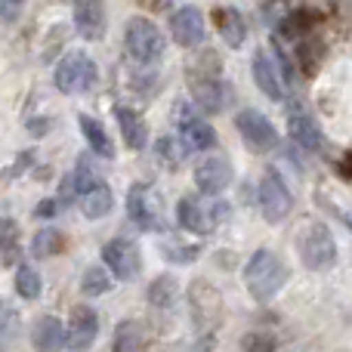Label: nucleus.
I'll return each instance as SVG.
<instances>
[{
    "mask_svg": "<svg viewBox=\"0 0 352 352\" xmlns=\"http://www.w3.org/2000/svg\"><path fill=\"white\" fill-rule=\"evenodd\" d=\"M219 68H223V62H219L217 53H204V56H195L192 62H188V93H192L195 105H198L201 111H207V115H217V111L226 109V102H229V87H226V80L219 78Z\"/></svg>",
    "mask_w": 352,
    "mask_h": 352,
    "instance_id": "1",
    "label": "nucleus"
},
{
    "mask_svg": "<svg viewBox=\"0 0 352 352\" xmlns=\"http://www.w3.org/2000/svg\"><path fill=\"white\" fill-rule=\"evenodd\" d=\"M287 281V269L272 250H256L244 266V285L256 303H269Z\"/></svg>",
    "mask_w": 352,
    "mask_h": 352,
    "instance_id": "2",
    "label": "nucleus"
},
{
    "mask_svg": "<svg viewBox=\"0 0 352 352\" xmlns=\"http://www.w3.org/2000/svg\"><path fill=\"white\" fill-rule=\"evenodd\" d=\"M124 47H127V53L133 56L136 62L152 65V62H158L161 56H164L167 37L152 19L133 16V19H127V25H124Z\"/></svg>",
    "mask_w": 352,
    "mask_h": 352,
    "instance_id": "3",
    "label": "nucleus"
},
{
    "mask_svg": "<svg viewBox=\"0 0 352 352\" xmlns=\"http://www.w3.org/2000/svg\"><path fill=\"white\" fill-rule=\"evenodd\" d=\"M96 62L90 59L87 53H80V50H74V53H65L59 59V65H56L53 72V84L59 93H65V96H74V93H90L93 87H96Z\"/></svg>",
    "mask_w": 352,
    "mask_h": 352,
    "instance_id": "4",
    "label": "nucleus"
},
{
    "mask_svg": "<svg viewBox=\"0 0 352 352\" xmlns=\"http://www.w3.org/2000/svg\"><path fill=\"white\" fill-rule=\"evenodd\" d=\"M300 256L309 269H328L337 260V241L324 223H306L300 229Z\"/></svg>",
    "mask_w": 352,
    "mask_h": 352,
    "instance_id": "5",
    "label": "nucleus"
},
{
    "mask_svg": "<svg viewBox=\"0 0 352 352\" xmlns=\"http://www.w3.org/2000/svg\"><path fill=\"white\" fill-rule=\"evenodd\" d=\"M229 217V204L217 201V204H204L201 198H182L176 204V223L192 235H207L217 223Z\"/></svg>",
    "mask_w": 352,
    "mask_h": 352,
    "instance_id": "6",
    "label": "nucleus"
},
{
    "mask_svg": "<svg viewBox=\"0 0 352 352\" xmlns=\"http://www.w3.org/2000/svg\"><path fill=\"white\" fill-rule=\"evenodd\" d=\"M235 127H238V133H241L244 146H248L250 152H272V148L278 146V133H275L272 121H269L263 111H256V109H241L238 111Z\"/></svg>",
    "mask_w": 352,
    "mask_h": 352,
    "instance_id": "7",
    "label": "nucleus"
},
{
    "mask_svg": "<svg viewBox=\"0 0 352 352\" xmlns=\"http://www.w3.org/2000/svg\"><path fill=\"white\" fill-rule=\"evenodd\" d=\"M256 201H260V210L269 223H281L287 213L294 210V195L287 188V182L281 179L275 170H269L260 179V188H256Z\"/></svg>",
    "mask_w": 352,
    "mask_h": 352,
    "instance_id": "8",
    "label": "nucleus"
},
{
    "mask_svg": "<svg viewBox=\"0 0 352 352\" xmlns=\"http://www.w3.org/2000/svg\"><path fill=\"white\" fill-rule=\"evenodd\" d=\"M102 263L118 281H130L140 275L142 269V256L140 248L127 238H111V241L102 244Z\"/></svg>",
    "mask_w": 352,
    "mask_h": 352,
    "instance_id": "9",
    "label": "nucleus"
},
{
    "mask_svg": "<svg viewBox=\"0 0 352 352\" xmlns=\"http://www.w3.org/2000/svg\"><path fill=\"white\" fill-rule=\"evenodd\" d=\"M170 34L179 47L192 50L207 41V25L198 6H179L170 12Z\"/></svg>",
    "mask_w": 352,
    "mask_h": 352,
    "instance_id": "10",
    "label": "nucleus"
},
{
    "mask_svg": "<svg viewBox=\"0 0 352 352\" xmlns=\"http://www.w3.org/2000/svg\"><path fill=\"white\" fill-rule=\"evenodd\" d=\"M127 217L133 219V226L136 229H142V232H158L161 229V210H158V201H152L148 186H142V182L130 186V192H127Z\"/></svg>",
    "mask_w": 352,
    "mask_h": 352,
    "instance_id": "11",
    "label": "nucleus"
},
{
    "mask_svg": "<svg viewBox=\"0 0 352 352\" xmlns=\"http://www.w3.org/2000/svg\"><path fill=\"white\" fill-rule=\"evenodd\" d=\"M232 182V164L229 158H219V155H210V158H201L198 167H195V186H198L201 195L213 198V195L226 192Z\"/></svg>",
    "mask_w": 352,
    "mask_h": 352,
    "instance_id": "12",
    "label": "nucleus"
},
{
    "mask_svg": "<svg viewBox=\"0 0 352 352\" xmlns=\"http://www.w3.org/2000/svg\"><path fill=\"white\" fill-rule=\"evenodd\" d=\"M96 334H99V316L93 306H78L72 312V324L65 331V346L74 349V352H87L96 343Z\"/></svg>",
    "mask_w": 352,
    "mask_h": 352,
    "instance_id": "13",
    "label": "nucleus"
},
{
    "mask_svg": "<svg viewBox=\"0 0 352 352\" xmlns=\"http://www.w3.org/2000/svg\"><path fill=\"white\" fill-rule=\"evenodd\" d=\"M250 74H254V84L266 93L272 102H281L285 99V78L275 68V62L269 59L266 50H256L254 59H250Z\"/></svg>",
    "mask_w": 352,
    "mask_h": 352,
    "instance_id": "14",
    "label": "nucleus"
},
{
    "mask_svg": "<svg viewBox=\"0 0 352 352\" xmlns=\"http://www.w3.org/2000/svg\"><path fill=\"white\" fill-rule=\"evenodd\" d=\"M74 28L84 41H102L105 34V10L102 0H74Z\"/></svg>",
    "mask_w": 352,
    "mask_h": 352,
    "instance_id": "15",
    "label": "nucleus"
},
{
    "mask_svg": "<svg viewBox=\"0 0 352 352\" xmlns=\"http://www.w3.org/2000/svg\"><path fill=\"white\" fill-rule=\"evenodd\" d=\"M179 142L188 152H210V148H217V130L204 118L192 115L188 121L179 124Z\"/></svg>",
    "mask_w": 352,
    "mask_h": 352,
    "instance_id": "16",
    "label": "nucleus"
},
{
    "mask_svg": "<svg viewBox=\"0 0 352 352\" xmlns=\"http://www.w3.org/2000/svg\"><path fill=\"white\" fill-rule=\"evenodd\" d=\"M287 133H291V140L297 142L300 148H306V152H322V146H324L322 127H318L309 115H303V111H294V115L287 118Z\"/></svg>",
    "mask_w": 352,
    "mask_h": 352,
    "instance_id": "17",
    "label": "nucleus"
},
{
    "mask_svg": "<svg viewBox=\"0 0 352 352\" xmlns=\"http://www.w3.org/2000/svg\"><path fill=\"white\" fill-rule=\"evenodd\" d=\"M31 343L34 352H59L65 346V328L56 316H41L31 328Z\"/></svg>",
    "mask_w": 352,
    "mask_h": 352,
    "instance_id": "18",
    "label": "nucleus"
},
{
    "mask_svg": "<svg viewBox=\"0 0 352 352\" xmlns=\"http://www.w3.org/2000/svg\"><path fill=\"white\" fill-rule=\"evenodd\" d=\"M213 22H217L219 37H223L232 50H238L244 43V37H248V22H244V16L235 6H219V10L213 12Z\"/></svg>",
    "mask_w": 352,
    "mask_h": 352,
    "instance_id": "19",
    "label": "nucleus"
},
{
    "mask_svg": "<svg viewBox=\"0 0 352 352\" xmlns=\"http://www.w3.org/2000/svg\"><path fill=\"white\" fill-rule=\"evenodd\" d=\"M115 118H118V127H121L127 148H133V152L146 148V142H148V127H146V121H142V118L136 115L133 109H127V105H115Z\"/></svg>",
    "mask_w": 352,
    "mask_h": 352,
    "instance_id": "20",
    "label": "nucleus"
},
{
    "mask_svg": "<svg viewBox=\"0 0 352 352\" xmlns=\"http://www.w3.org/2000/svg\"><path fill=\"white\" fill-rule=\"evenodd\" d=\"M78 127H80V133H84V140L90 142L93 155H99V158H105V161H111V158L118 155V148H115V142H111V136L105 133V127L96 121V118L80 115V118H78Z\"/></svg>",
    "mask_w": 352,
    "mask_h": 352,
    "instance_id": "21",
    "label": "nucleus"
},
{
    "mask_svg": "<svg viewBox=\"0 0 352 352\" xmlns=\"http://www.w3.org/2000/svg\"><path fill=\"white\" fill-rule=\"evenodd\" d=\"M78 201H80V210H84L87 219H102L105 213L115 207V195H111V188L105 186V182H96L90 192L78 195Z\"/></svg>",
    "mask_w": 352,
    "mask_h": 352,
    "instance_id": "22",
    "label": "nucleus"
},
{
    "mask_svg": "<svg viewBox=\"0 0 352 352\" xmlns=\"http://www.w3.org/2000/svg\"><path fill=\"white\" fill-rule=\"evenodd\" d=\"M318 22H322V16H318V12H312V10H294V12H287V16L278 22V34L285 37V41L306 37V34H312V28H316Z\"/></svg>",
    "mask_w": 352,
    "mask_h": 352,
    "instance_id": "23",
    "label": "nucleus"
},
{
    "mask_svg": "<svg viewBox=\"0 0 352 352\" xmlns=\"http://www.w3.org/2000/svg\"><path fill=\"white\" fill-rule=\"evenodd\" d=\"M62 250H65V235L59 229H41L31 238V256L34 260H47V256H56Z\"/></svg>",
    "mask_w": 352,
    "mask_h": 352,
    "instance_id": "24",
    "label": "nucleus"
},
{
    "mask_svg": "<svg viewBox=\"0 0 352 352\" xmlns=\"http://www.w3.org/2000/svg\"><path fill=\"white\" fill-rule=\"evenodd\" d=\"M111 352H146V337L136 322H121L115 331V343Z\"/></svg>",
    "mask_w": 352,
    "mask_h": 352,
    "instance_id": "25",
    "label": "nucleus"
},
{
    "mask_svg": "<svg viewBox=\"0 0 352 352\" xmlns=\"http://www.w3.org/2000/svg\"><path fill=\"white\" fill-rule=\"evenodd\" d=\"M16 291H19V297H25V300H37V297H41L43 278H41V272H37L31 263H19V269H16Z\"/></svg>",
    "mask_w": 352,
    "mask_h": 352,
    "instance_id": "26",
    "label": "nucleus"
},
{
    "mask_svg": "<svg viewBox=\"0 0 352 352\" xmlns=\"http://www.w3.org/2000/svg\"><path fill=\"white\" fill-rule=\"evenodd\" d=\"M300 68H303V74H316L318 65H322V56H324V43L318 41L316 34H306L303 41H300Z\"/></svg>",
    "mask_w": 352,
    "mask_h": 352,
    "instance_id": "27",
    "label": "nucleus"
},
{
    "mask_svg": "<svg viewBox=\"0 0 352 352\" xmlns=\"http://www.w3.org/2000/svg\"><path fill=\"white\" fill-rule=\"evenodd\" d=\"M111 285H115V281H111L105 266H90L84 272V278H80V291H84L87 297H102V294L111 291Z\"/></svg>",
    "mask_w": 352,
    "mask_h": 352,
    "instance_id": "28",
    "label": "nucleus"
},
{
    "mask_svg": "<svg viewBox=\"0 0 352 352\" xmlns=\"http://www.w3.org/2000/svg\"><path fill=\"white\" fill-rule=\"evenodd\" d=\"M68 179H72L74 195H84V192H90L96 182H102L96 173V167L90 164V158H78V167H74V173L68 176Z\"/></svg>",
    "mask_w": 352,
    "mask_h": 352,
    "instance_id": "29",
    "label": "nucleus"
},
{
    "mask_svg": "<svg viewBox=\"0 0 352 352\" xmlns=\"http://www.w3.org/2000/svg\"><path fill=\"white\" fill-rule=\"evenodd\" d=\"M155 152H158L161 161L173 170V167H179V161L188 155V148L179 142V136H161V140L155 142Z\"/></svg>",
    "mask_w": 352,
    "mask_h": 352,
    "instance_id": "30",
    "label": "nucleus"
},
{
    "mask_svg": "<svg viewBox=\"0 0 352 352\" xmlns=\"http://www.w3.org/2000/svg\"><path fill=\"white\" fill-rule=\"evenodd\" d=\"M148 300H152V306H170L176 300L173 275H158V278L152 281V287H148Z\"/></svg>",
    "mask_w": 352,
    "mask_h": 352,
    "instance_id": "31",
    "label": "nucleus"
},
{
    "mask_svg": "<svg viewBox=\"0 0 352 352\" xmlns=\"http://www.w3.org/2000/svg\"><path fill=\"white\" fill-rule=\"evenodd\" d=\"M244 352H275V340L269 334H248L244 337Z\"/></svg>",
    "mask_w": 352,
    "mask_h": 352,
    "instance_id": "32",
    "label": "nucleus"
},
{
    "mask_svg": "<svg viewBox=\"0 0 352 352\" xmlns=\"http://www.w3.org/2000/svg\"><path fill=\"white\" fill-rule=\"evenodd\" d=\"M65 34H68V28H65V25H56V28L50 31V37H47V47H43V62H53V50H59L62 43H65Z\"/></svg>",
    "mask_w": 352,
    "mask_h": 352,
    "instance_id": "33",
    "label": "nucleus"
},
{
    "mask_svg": "<svg viewBox=\"0 0 352 352\" xmlns=\"http://www.w3.org/2000/svg\"><path fill=\"white\" fill-rule=\"evenodd\" d=\"M164 256L170 263H192L195 256H198V248H179V244H176V248H170V244H164Z\"/></svg>",
    "mask_w": 352,
    "mask_h": 352,
    "instance_id": "34",
    "label": "nucleus"
},
{
    "mask_svg": "<svg viewBox=\"0 0 352 352\" xmlns=\"http://www.w3.org/2000/svg\"><path fill=\"white\" fill-rule=\"evenodd\" d=\"M22 6H25V0H0V19L3 22H16L22 16Z\"/></svg>",
    "mask_w": 352,
    "mask_h": 352,
    "instance_id": "35",
    "label": "nucleus"
},
{
    "mask_svg": "<svg viewBox=\"0 0 352 352\" xmlns=\"http://www.w3.org/2000/svg\"><path fill=\"white\" fill-rule=\"evenodd\" d=\"M12 328H16V312H12L10 306L0 303V337H3L6 331H12Z\"/></svg>",
    "mask_w": 352,
    "mask_h": 352,
    "instance_id": "36",
    "label": "nucleus"
},
{
    "mask_svg": "<svg viewBox=\"0 0 352 352\" xmlns=\"http://www.w3.org/2000/svg\"><path fill=\"white\" fill-rule=\"evenodd\" d=\"M56 210H59V204H56V198H43L41 204H37L34 217H41V219H50V217H56Z\"/></svg>",
    "mask_w": 352,
    "mask_h": 352,
    "instance_id": "37",
    "label": "nucleus"
},
{
    "mask_svg": "<svg viewBox=\"0 0 352 352\" xmlns=\"http://www.w3.org/2000/svg\"><path fill=\"white\" fill-rule=\"evenodd\" d=\"M47 127H50V121H28V130H34L37 136L47 133Z\"/></svg>",
    "mask_w": 352,
    "mask_h": 352,
    "instance_id": "38",
    "label": "nucleus"
}]
</instances>
